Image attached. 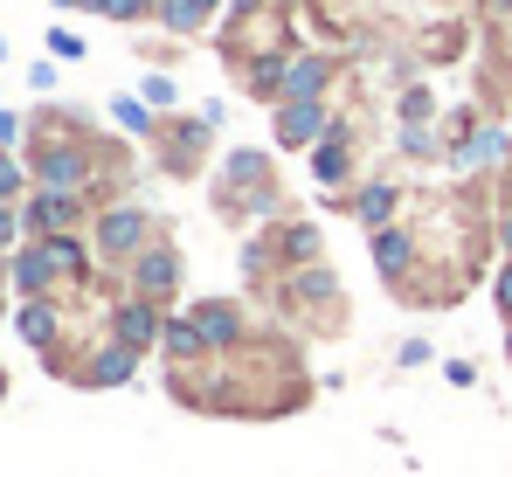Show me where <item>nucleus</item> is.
Instances as JSON below:
<instances>
[{
	"label": "nucleus",
	"instance_id": "obj_26",
	"mask_svg": "<svg viewBox=\"0 0 512 477\" xmlns=\"http://www.w3.org/2000/svg\"><path fill=\"white\" fill-rule=\"evenodd\" d=\"M499 249H506V263H512V215L499 222Z\"/></svg>",
	"mask_w": 512,
	"mask_h": 477
},
{
	"label": "nucleus",
	"instance_id": "obj_25",
	"mask_svg": "<svg viewBox=\"0 0 512 477\" xmlns=\"http://www.w3.org/2000/svg\"><path fill=\"white\" fill-rule=\"evenodd\" d=\"M14 187H21V166H14V159H0V194H14Z\"/></svg>",
	"mask_w": 512,
	"mask_h": 477
},
{
	"label": "nucleus",
	"instance_id": "obj_20",
	"mask_svg": "<svg viewBox=\"0 0 512 477\" xmlns=\"http://www.w3.org/2000/svg\"><path fill=\"white\" fill-rule=\"evenodd\" d=\"M111 118H118L125 132H153V111H146V104H132V97H125V104H118Z\"/></svg>",
	"mask_w": 512,
	"mask_h": 477
},
{
	"label": "nucleus",
	"instance_id": "obj_29",
	"mask_svg": "<svg viewBox=\"0 0 512 477\" xmlns=\"http://www.w3.org/2000/svg\"><path fill=\"white\" fill-rule=\"evenodd\" d=\"M56 7H97V0H56Z\"/></svg>",
	"mask_w": 512,
	"mask_h": 477
},
{
	"label": "nucleus",
	"instance_id": "obj_21",
	"mask_svg": "<svg viewBox=\"0 0 512 477\" xmlns=\"http://www.w3.org/2000/svg\"><path fill=\"white\" fill-rule=\"evenodd\" d=\"M429 111H436V97H429V90H402V118H409V125H423Z\"/></svg>",
	"mask_w": 512,
	"mask_h": 477
},
{
	"label": "nucleus",
	"instance_id": "obj_18",
	"mask_svg": "<svg viewBox=\"0 0 512 477\" xmlns=\"http://www.w3.org/2000/svg\"><path fill=\"white\" fill-rule=\"evenodd\" d=\"M21 332H28L35 346H49V339H56V318L42 312V305H28V312H21Z\"/></svg>",
	"mask_w": 512,
	"mask_h": 477
},
{
	"label": "nucleus",
	"instance_id": "obj_3",
	"mask_svg": "<svg viewBox=\"0 0 512 477\" xmlns=\"http://www.w3.org/2000/svg\"><path fill=\"white\" fill-rule=\"evenodd\" d=\"M97 242H104V256H132V249L146 242V215H139V208H111V215L97 222Z\"/></svg>",
	"mask_w": 512,
	"mask_h": 477
},
{
	"label": "nucleus",
	"instance_id": "obj_15",
	"mask_svg": "<svg viewBox=\"0 0 512 477\" xmlns=\"http://www.w3.org/2000/svg\"><path fill=\"white\" fill-rule=\"evenodd\" d=\"M90 381H104V388H111V381H132V353H125V346H111V353H97V367H90Z\"/></svg>",
	"mask_w": 512,
	"mask_h": 477
},
{
	"label": "nucleus",
	"instance_id": "obj_12",
	"mask_svg": "<svg viewBox=\"0 0 512 477\" xmlns=\"http://www.w3.org/2000/svg\"><path fill=\"white\" fill-rule=\"evenodd\" d=\"M222 0H160V28H173V35H194L208 14H215Z\"/></svg>",
	"mask_w": 512,
	"mask_h": 477
},
{
	"label": "nucleus",
	"instance_id": "obj_1",
	"mask_svg": "<svg viewBox=\"0 0 512 477\" xmlns=\"http://www.w3.org/2000/svg\"><path fill=\"white\" fill-rule=\"evenodd\" d=\"M333 77H340L333 56H305V49H298V56L284 63V104H319V97L333 90Z\"/></svg>",
	"mask_w": 512,
	"mask_h": 477
},
{
	"label": "nucleus",
	"instance_id": "obj_28",
	"mask_svg": "<svg viewBox=\"0 0 512 477\" xmlns=\"http://www.w3.org/2000/svg\"><path fill=\"white\" fill-rule=\"evenodd\" d=\"M0 139H14V118H7V111H0Z\"/></svg>",
	"mask_w": 512,
	"mask_h": 477
},
{
	"label": "nucleus",
	"instance_id": "obj_8",
	"mask_svg": "<svg viewBox=\"0 0 512 477\" xmlns=\"http://www.w3.org/2000/svg\"><path fill=\"white\" fill-rule=\"evenodd\" d=\"M194 325H201V339H208V346H229V339L243 332V312H236L229 298H208V305L194 312Z\"/></svg>",
	"mask_w": 512,
	"mask_h": 477
},
{
	"label": "nucleus",
	"instance_id": "obj_5",
	"mask_svg": "<svg viewBox=\"0 0 512 477\" xmlns=\"http://www.w3.org/2000/svg\"><path fill=\"white\" fill-rule=\"evenodd\" d=\"M284 63H291V56H243V83H250V97L284 104Z\"/></svg>",
	"mask_w": 512,
	"mask_h": 477
},
{
	"label": "nucleus",
	"instance_id": "obj_11",
	"mask_svg": "<svg viewBox=\"0 0 512 477\" xmlns=\"http://www.w3.org/2000/svg\"><path fill=\"white\" fill-rule=\"evenodd\" d=\"M84 153H70V146H56V153H42V180H49V194H70V187H84Z\"/></svg>",
	"mask_w": 512,
	"mask_h": 477
},
{
	"label": "nucleus",
	"instance_id": "obj_14",
	"mask_svg": "<svg viewBox=\"0 0 512 477\" xmlns=\"http://www.w3.org/2000/svg\"><path fill=\"white\" fill-rule=\"evenodd\" d=\"M277 249H291V263H312V256H319V229H312V222H291V229L277 236Z\"/></svg>",
	"mask_w": 512,
	"mask_h": 477
},
{
	"label": "nucleus",
	"instance_id": "obj_23",
	"mask_svg": "<svg viewBox=\"0 0 512 477\" xmlns=\"http://www.w3.org/2000/svg\"><path fill=\"white\" fill-rule=\"evenodd\" d=\"M173 97H180V90H173L167 77H146V104H173Z\"/></svg>",
	"mask_w": 512,
	"mask_h": 477
},
{
	"label": "nucleus",
	"instance_id": "obj_6",
	"mask_svg": "<svg viewBox=\"0 0 512 477\" xmlns=\"http://www.w3.org/2000/svg\"><path fill=\"white\" fill-rule=\"evenodd\" d=\"M160 332H167V325H160V312H153V305H146V298H139V305H125V312H118V346H125V353H139V346H153V339H160Z\"/></svg>",
	"mask_w": 512,
	"mask_h": 477
},
{
	"label": "nucleus",
	"instance_id": "obj_27",
	"mask_svg": "<svg viewBox=\"0 0 512 477\" xmlns=\"http://www.w3.org/2000/svg\"><path fill=\"white\" fill-rule=\"evenodd\" d=\"M0 242H14V215L7 208H0Z\"/></svg>",
	"mask_w": 512,
	"mask_h": 477
},
{
	"label": "nucleus",
	"instance_id": "obj_13",
	"mask_svg": "<svg viewBox=\"0 0 512 477\" xmlns=\"http://www.w3.org/2000/svg\"><path fill=\"white\" fill-rule=\"evenodd\" d=\"M160 346H167L173 360H201V353H208V339H201V325H194V318H167Z\"/></svg>",
	"mask_w": 512,
	"mask_h": 477
},
{
	"label": "nucleus",
	"instance_id": "obj_9",
	"mask_svg": "<svg viewBox=\"0 0 512 477\" xmlns=\"http://www.w3.org/2000/svg\"><path fill=\"white\" fill-rule=\"evenodd\" d=\"M374 263H381V277H402V270L416 263V236H409V229H381V236H374Z\"/></svg>",
	"mask_w": 512,
	"mask_h": 477
},
{
	"label": "nucleus",
	"instance_id": "obj_4",
	"mask_svg": "<svg viewBox=\"0 0 512 477\" xmlns=\"http://www.w3.org/2000/svg\"><path fill=\"white\" fill-rule=\"evenodd\" d=\"M312 173H319L326 187H340L346 173H353V139H346V125H333V132L312 146Z\"/></svg>",
	"mask_w": 512,
	"mask_h": 477
},
{
	"label": "nucleus",
	"instance_id": "obj_22",
	"mask_svg": "<svg viewBox=\"0 0 512 477\" xmlns=\"http://www.w3.org/2000/svg\"><path fill=\"white\" fill-rule=\"evenodd\" d=\"M492 298H499V312H506V325H512V263L499 270V284H492Z\"/></svg>",
	"mask_w": 512,
	"mask_h": 477
},
{
	"label": "nucleus",
	"instance_id": "obj_19",
	"mask_svg": "<svg viewBox=\"0 0 512 477\" xmlns=\"http://www.w3.org/2000/svg\"><path fill=\"white\" fill-rule=\"evenodd\" d=\"M291 291H298V298H312V305H326V298H333V277H326V270H305Z\"/></svg>",
	"mask_w": 512,
	"mask_h": 477
},
{
	"label": "nucleus",
	"instance_id": "obj_16",
	"mask_svg": "<svg viewBox=\"0 0 512 477\" xmlns=\"http://www.w3.org/2000/svg\"><path fill=\"white\" fill-rule=\"evenodd\" d=\"M28 222H35V229H56V222H70V194H42V201L28 208Z\"/></svg>",
	"mask_w": 512,
	"mask_h": 477
},
{
	"label": "nucleus",
	"instance_id": "obj_31",
	"mask_svg": "<svg viewBox=\"0 0 512 477\" xmlns=\"http://www.w3.org/2000/svg\"><path fill=\"white\" fill-rule=\"evenodd\" d=\"M506 360H512V325H506Z\"/></svg>",
	"mask_w": 512,
	"mask_h": 477
},
{
	"label": "nucleus",
	"instance_id": "obj_7",
	"mask_svg": "<svg viewBox=\"0 0 512 477\" xmlns=\"http://www.w3.org/2000/svg\"><path fill=\"white\" fill-rule=\"evenodd\" d=\"M173 284H180V256H173V249H146V256H139V291H146V298H167Z\"/></svg>",
	"mask_w": 512,
	"mask_h": 477
},
{
	"label": "nucleus",
	"instance_id": "obj_17",
	"mask_svg": "<svg viewBox=\"0 0 512 477\" xmlns=\"http://www.w3.org/2000/svg\"><path fill=\"white\" fill-rule=\"evenodd\" d=\"M97 14H111V21H146V14H160V0H97Z\"/></svg>",
	"mask_w": 512,
	"mask_h": 477
},
{
	"label": "nucleus",
	"instance_id": "obj_2",
	"mask_svg": "<svg viewBox=\"0 0 512 477\" xmlns=\"http://www.w3.org/2000/svg\"><path fill=\"white\" fill-rule=\"evenodd\" d=\"M333 132L326 104H277V146H319Z\"/></svg>",
	"mask_w": 512,
	"mask_h": 477
},
{
	"label": "nucleus",
	"instance_id": "obj_24",
	"mask_svg": "<svg viewBox=\"0 0 512 477\" xmlns=\"http://www.w3.org/2000/svg\"><path fill=\"white\" fill-rule=\"evenodd\" d=\"M402 153H436V146H429V132H423V125H409V132H402Z\"/></svg>",
	"mask_w": 512,
	"mask_h": 477
},
{
	"label": "nucleus",
	"instance_id": "obj_30",
	"mask_svg": "<svg viewBox=\"0 0 512 477\" xmlns=\"http://www.w3.org/2000/svg\"><path fill=\"white\" fill-rule=\"evenodd\" d=\"M492 7H499V14H512V0H492Z\"/></svg>",
	"mask_w": 512,
	"mask_h": 477
},
{
	"label": "nucleus",
	"instance_id": "obj_10",
	"mask_svg": "<svg viewBox=\"0 0 512 477\" xmlns=\"http://www.w3.org/2000/svg\"><path fill=\"white\" fill-rule=\"evenodd\" d=\"M395 201H402V194H395L388 180H374V187H360V201H353V215H360V222H367V229L381 236V229L395 222Z\"/></svg>",
	"mask_w": 512,
	"mask_h": 477
}]
</instances>
